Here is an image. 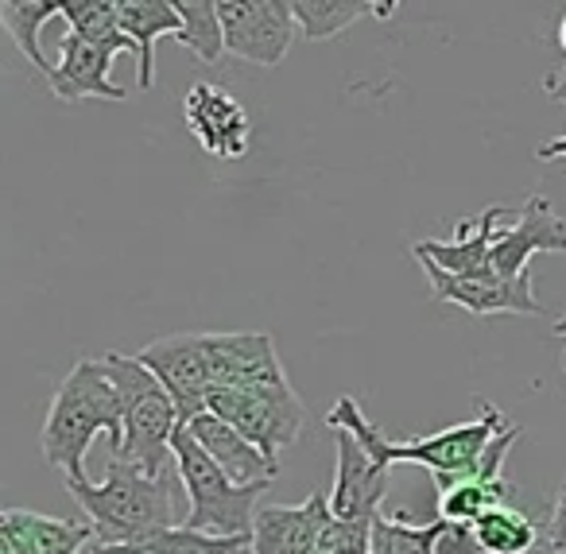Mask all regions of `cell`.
<instances>
[{"mask_svg": "<svg viewBox=\"0 0 566 554\" xmlns=\"http://www.w3.org/2000/svg\"><path fill=\"white\" fill-rule=\"evenodd\" d=\"M478 411L481 415L473 422H458V427H447V430H439V435L416 438V442H392L377 422L365 419V411L357 407L354 396H342L338 404L326 411V427L349 430L377 466L392 469V466H400V461H408V466H423V469H431L434 484L447 489V484L465 481V477H478L489 442L512 427V422L504 419V411H496V407L485 404V399H478Z\"/></svg>", "mask_w": 566, "mask_h": 554, "instance_id": "6da1fadb", "label": "cell"}, {"mask_svg": "<svg viewBox=\"0 0 566 554\" xmlns=\"http://www.w3.org/2000/svg\"><path fill=\"white\" fill-rule=\"evenodd\" d=\"M97 435L109 438L113 458H120V450H125V404H120L117 384L109 380L102 360L82 357L59 384L48 407L40 435L43 458L66 477V484L90 481L86 453Z\"/></svg>", "mask_w": 566, "mask_h": 554, "instance_id": "7a4b0ae2", "label": "cell"}, {"mask_svg": "<svg viewBox=\"0 0 566 554\" xmlns=\"http://www.w3.org/2000/svg\"><path fill=\"white\" fill-rule=\"evenodd\" d=\"M66 489L78 500L82 512H86L94 543L109 546V551H125V546L144 543L156 531L175 527L182 477L179 473L151 477L144 469H136L133 461L109 458L102 484L78 481V484H66Z\"/></svg>", "mask_w": 566, "mask_h": 554, "instance_id": "3957f363", "label": "cell"}, {"mask_svg": "<svg viewBox=\"0 0 566 554\" xmlns=\"http://www.w3.org/2000/svg\"><path fill=\"white\" fill-rule=\"evenodd\" d=\"M102 365L109 380L117 384L120 404H125V450H120V458L151 477L179 473L175 435H179L182 419L171 391L159 384V376L148 365H140V357L105 353Z\"/></svg>", "mask_w": 566, "mask_h": 554, "instance_id": "277c9868", "label": "cell"}, {"mask_svg": "<svg viewBox=\"0 0 566 554\" xmlns=\"http://www.w3.org/2000/svg\"><path fill=\"white\" fill-rule=\"evenodd\" d=\"M175 466H179L182 492H187V520H182V527L218 539H252L256 500L260 492H268L272 481H229L218 461L195 442V435L187 427H179V435H175Z\"/></svg>", "mask_w": 566, "mask_h": 554, "instance_id": "5b68a950", "label": "cell"}, {"mask_svg": "<svg viewBox=\"0 0 566 554\" xmlns=\"http://www.w3.org/2000/svg\"><path fill=\"white\" fill-rule=\"evenodd\" d=\"M206 411L241 430L275 466H280V450L300 442L303 427H307V407L287 380L249 384V388H213L210 399H206Z\"/></svg>", "mask_w": 566, "mask_h": 554, "instance_id": "8992f818", "label": "cell"}, {"mask_svg": "<svg viewBox=\"0 0 566 554\" xmlns=\"http://www.w3.org/2000/svg\"><path fill=\"white\" fill-rule=\"evenodd\" d=\"M226 55L252 66H280L295 40L292 0H218Z\"/></svg>", "mask_w": 566, "mask_h": 554, "instance_id": "52a82bcc", "label": "cell"}, {"mask_svg": "<svg viewBox=\"0 0 566 554\" xmlns=\"http://www.w3.org/2000/svg\"><path fill=\"white\" fill-rule=\"evenodd\" d=\"M140 365H148L159 376L167 391H171L175 407H179L182 427L206 415V399L213 391L210 357H206V334H179V337H159V342L144 345Z\"/></svg>", "mask_w": 566, "mask_h": 554, "instance_id": "ba28073f", "label": "cell"}, {"mask_svg": "<svg viewBox=\"0 0 566 554\" xmlns=\"http://www.w3.org/2000/svg\"><path fill=\"white\" fill-rule=\"evenodd\" d=\"M509 210L504 206H489L473 221H458L454 237L450 241H416L411 244V257L419 264H434L450 275H462V280H501L493 272V244L501 237V229H509Z\"/></svg>", "mask_w": 566, "mask_h": 554, "instance_id": "9c48e42d", "label": "cell"}, {"mask_svg": "<svg viewBox=\"0 0 566 554\" xmlns=\"http://www.w3.org/2000/svg\"><path fill=\"white\" fill-rule=\"evenodd\" d=\"M182 121H187L190 136L202 144V151H210L218 159H241L252 144L249 109L229 90L213 86V82H195L187 90Z\"/></svg>", "mask_w": 566, "mask_h": 554, "instance_id": "30bf717a", "label": "cell"}, {"mask_svg": "<svg viewBox=\"0 0 566 554\" xmlns=\"http://www.w3.org/2000/svg\"><path fill=\"white\" fill-rule=\"evenodd\" d=\"M334 523L331 492H311L295 508H260L252 520V554H323Z\"/></svg>", "mask_w": 566, "mask_h": 554, "instance_id": "8fae6325", "label": "cell"}, {"mask_svg": "<svg viewBox=\"0 0 566 554\" xmlns=\"http://www.w3.org/2000/svg\"><path fill=\"white\" fill-rule=\"evenodd\" d=\"M539 252H566V218L543 195H532L520 206L516 221L501 229L493 244V272L501 280H524L527 264Z\"/></svg>", "mask_w": 566, "mask_h": 554, "instance_id": "7c38bea8", "label": "cell"}, {"mask_svg": "<svg viewBox=\"0 0 566 554\" xmlns=\"http://www.w3.org/2000/svg\"><path fill=\"white\" fill-rule=\"evenodd\" d=\"M334 450H338V473H334L331 508L338 520L373 523L380 515L388 492V469L365 453L349 430H334Z\"/></svg>", "mask_w": 566, "mask_h": 554, "instance_id": "4fadbf2b", "label": "cell"}, {"mask_svg": "<svg viewBox=\"0 0 566 554\" xmlns=\"http://www.w3.org/2000/svg\"><path fill=\"white\" fill-rule=\"evenodd\" d=\"M213 388H249V384H283V365L272 334H206Z\"/></svg>", "mask_w": 566, "mask_h": 554, "instance_id": "5bb4252c", "label": "cell"}, {"mask_svg": "<svg viewBox=\"0 0 566 554\" xmlns=\"http://www.w3.org/2000/svg\"><path fill=\"white\" fill-rule=\"evenodd\" d=\"M431 275V295L439 303H454L470 314H543L539 299L532 291V275L524 280H462L434 264H423Z\"/></svg>", "mask_w": 566, "mask_h": 554, "instance_id": "9a60e30c", "label": "cell"}, {"mask_svg": "<svg viewBox=\"0 0 566 554\" xmlns=\"http://www.w3.org/2000/svg\"><path fill=\"white\" fill-rule=\"evenodd\" d=\"M113 51L94 48V43L78 40L66 32L59 40V63H51L48 86L59 102H86V97H102V102H125V90L113 86L109 66Z\"/></svg>", "mask_w": 566, "mask_h": 554, "instance_id": "2e32d148", "label": "cell"}, {"mask_svg": "<svg viewBox=\"0 0 566 554\" xmlns=\"http://www.w3.org/2000/svg\"><path fill=\"white\" fill-rule=\"evenodd\" d=\"M0 539H4V554H82L94 543V531L90 523L9 508L0 515Z\"/></svg>", "mask_w": 566, "mask_h": 554, "instance_id": "e0dca14e", "label": "cell"}, {"mask_svg": "<svg viewBox=\"0 0 566 554\" xmlns=\"http://www.w3.org/2000/svg\"><path fill=\"white\" fill-rule=\"evenodd\" d=\"M187 430L195 435V442L202 446L213 461H218L221 473H226L229 481L260 484V481H272V477L280 473L275 461H268L264 453H260L256 446L241 435V430L229 427V422L218 419V415H210V411L198 415L195 422H187Z\"/></svg>", "mask_w": 566, "mask_h": 554, "instance_id": "ac0fdd59", "label": "cell"}, {"mask_svg": "<svg viewBox=\"0 0 566 554\" xmlns=\"http://www.w3.org/2000/svg\"><path fill=\"white\" fill-rule=\"evenodd\" d=\"M120 28L136 43V86L151 90L156 86V43L164 35L179 40L182 17L175 9V0H120Z\"/></svg>", "mask_w": 566, "mask_h": 554, "instance_id": "d6986e66", "label": "cell"}, {"mask_svg": "<svg viewBox=\"0 0 566 554\" xmlns=\"http://www.w3.org/2000/svg\"><path fill=\"white\" fill-rule=\"evenodd\" d=\"M295 24L311 43H323L354 28L357 20L373 17L385 20L396 12V4H377V0H292Z\"/></svg>", "mask_w": 566, "mask_h": 554, "instance_id": "ffe728a7", "label": "cell"}, {"mask_svg": "<svg viewBox=\"0 0 566 554\" xmlns=\"http://www.w3.org/2000/svg\"><path fill=\"white\" fill-rule=\"evenodd\" d=\"M512 500V484L504 481H481V477H465V481H454L447 484V489H439V500H434V515L447 523H465V527H473V523L481 520L485 512H493V508L509 504Z\"/></svg>", "mask_w": 566, "mask_h": 554, "instance_id": "44dd1931", "label": "cell"}, {"mask_svg": "<svg viewBox=\"0 0 566 554\" xmlns=\"http://www.w3.org/2000/svg\"><path fill=\"white\" fill-rule=\"evenodd\" d=\"M55 17H63V0H0V24L12 35V43L24 51L28 63L43 71V79L51 74V63L43 59L40 32Z\"/></svg>", "mask_w": 566, "mask_h": 554, "instance_id": "7402d4cb", "label": "cell"}, {"mask_svg": "<svg viewBox=\"0 0 566 554\" xmlns=\"http://www.w3.org/2000/svg\"><path fill=\"white\" fill-rule=\"evenodd\" d=\"M63 20L71 28V35L94 43V48H105L113 55L136 51V43L120 28V9L109 0H63Z\"/></svg>", "mask_w": 566, "mask_h": 554, "instance_id": "603a6c76", "label": "cell"}, {"mask_svg": "<svg viewBox=\"0 0 566 554\" xmlns=\"http://www.w3.org/2000/svg\"><path fill=\"white\" fill-rule=\"evenodd\" d=\"M473 535H478L485 554H535V546H539V523L527 512H520V508L501 504L473 523Z\"/></svg>", "mask_w": 566, "mask_h": 554, "instance_id": "cb8c5ba5", "label": "cell"}, {"mask_svg": "<svg viewBox=\"0 0 566 554\" xmlns=\"http://www.w3.org/2000/svg\"><path fill=\"white\" fill-rule=\"evenodd\" d=\"M182 17L179 43L206 66H218L226 55V28H221L218 0H175Z\"/></svg>", "mask_w": 566, "mask_h": 554, "instance_id": "d4e9b609", "label": "cell"}, {"mask_svg": "<svg viewBox=\"0 0 566 554\" xmlns=\"http://www.w3.org/2000/svg\"><path fill=\"white\" fill-rule=\"evenodd\" d=\"M442 531H447V520H439V515L423 523L377 515L373 520V554H439Z\"/></svg>", "mask_w": 566, "mask_h": 554, "instance_id": "484cf974", "label": "cell"}, {"mask_svg": "<svg viewBox=\"0 0 566 554\" xmlns=\"http://www.w3.org/2000/svg\"><path fill=\"white\" fill-rule=\"evenodd\" d=\"M252 539H218V535H202V531H190L182 523L175 527H164L156 535H148L144 543L125 546L117 554H237L244 551ZM109 551V546H105Z\"/></svg>", "mask_w": 566, "mask_h": 554, "instance_id": "4316f807", "label": "cell"}, {"mask_svg": "<svg viewBox=\"0 0 566 554\" xmlns=\"http://www.w3.org/2000/svg\"><path fill=\"white\" fill-rule=\"evenodd\" d=\"M543 546L551 551L566 554V481L558 484V496H555V508H551V520H547V531H543Z\"/></svg>", "mask_w": 566, "mask_h": 554, "instance_id": "83f0119b", "label": "cell"}, {"mask_svg": "<svg viewBox=\"0 0 566 554\" xmlns=\"http://www.w3.org/2000/svg\"><path fill=\"white\" fill-rule=\"evenodd\" d=\"M439 554H485V551H481L473 527H465V523H447V531H442V539H439Z\"/></svg>", "mask_w": 566, "mask_h": 554, "instance_id": "f1b7e54d", "label": "cell"}, {"mask_svg": "<svg viewBox=\"0 0 566 554\" xmlns=\"http://www.w3.org/2000/svg\"><path fill=\"white\" fill-rule=\"evenodd\" d=\"M535 156L543 159V164H551V159H566V136H555V140L539 144V151Z\"/></svg>", "mask_w": 566, "mask_h": 554, "instance_id": "f546056e", "label": "cell"}, {"mask_svg": "<svg viewBox=\"0 0 566 554\" xmlns=\"http://www.w3.org/2000/svg\"><path fill=\"white\" fill-rule=\"evenodd\" d=\"M558 48H563V55H566V17L558 20Z\"/></svg>", "mask_w": 566, "mask_h": 554, "instance_id": "4dcf8cb0", "label": "cell"}, {"mask_svg": "<svg viewBox=\"0 0 566 554\" xmlns=\"http://www.w3.org/2000/svg\"><path fill=\"white\" fill-rule=\"evenodd\" d=\"M82 554H117V551H105V546H97V543H90V546H86V551H82Z\"/></svg>", "mask_w": 566, "mask_h": 554, "instance_id": "1f68e13d", "label": "cell"}, {"mask_svg": "<svg viewBox=\"0 0 566 554\" xmlns=\"http://www.w3.org/2000/svg\"><path fill=\"white\" fill-rule=\"evenodd\" d=\"M555 334H558V337H566V318H558V322H555Z\"/></svg>", "mask_w": 566, "mask_h": 554, "instance_id": "d6a6232c", "label": "cell"}, {"mask_svg": "<svg viewBox=\"0 0 566 554\" xmlns=\"http://www.w3.org/2000/svg\"><path fill=\"white\" fill-rule=\"evenodd\" d=\"M237 554H252V546H244V551H237Z\"/></svg>", "mask_w": 566, "mask_h": 554, "instance_id": "836d02e7", "label": "cell"}, {"mask_svg": "<svg viewBox=\"0 0 566 554\" xmlns=\"http://www.w3.org/2000/svg\"><path fill=\"white\" fill-rule=\"evenodd\" d=\"M563 368H566V353H563Z\"/></svg>", "mask_w": 566, "mask_h": 554, "instance_id": "e575fe53", "label": "cell"}]
</instances>
